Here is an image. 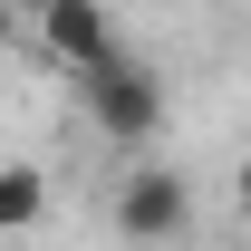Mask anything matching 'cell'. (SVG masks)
<instances>
[{
	"mask_svg": "<svg viewBox=\"0 0 251 251\" xmlns=\"http://www.w3.org/2000/svg\"><path fill=\"white\" fill-rule=\"evenodd\" d=\"M49 213V174L39 164H0V232H29Z\"/></svg>",
	"mask_w": 251,
	"mask_h": 251,
	"instance_id": "obj_4",
	"label": "cell"
},
{
	"mask_svg": "<svg viewBox=\"0 0 251 251\" xmlns=\"http://www.w3.org/2000/svg\"><path fill=\"white\" fill-rule=\"evenodd\" d=\"M39 39H49V58H68V68L116 58V29H106L97 0H39Z\"/></svg>",
	"mask_w": 251,
	"mask_h": 251,
	"instance_id": "obj_3",
	"label": "cell"
},
{
	"mask_svg": "<svg viewBox=\"0 0 251 251\" xmlns=\"http://www.w3.org/2000/svg\"><path fill=\"white\" fill-rule=\"evenodd\" d=\"M77 87H87V116L106 126L116 145H145V135L164 126V87L126 58V49H116V58H97V68H77Z\"/></svg>",
	"mask_w": 251,
	"mask_h": 251,
	"instance_id": "obj_1",
	"label": "cell"
},
{
	"mask_svg": "<svg viewBox=\"0 0 251 251\" xmlns=\"http://www.w3.org/2000/svg\"><path fill=\"white\" fill-rule=\"evenodd\" d=\"M242 203H251V174H242Z\"/></svg>",
	"mask_w": 251,
	"mask_h": 251,
	"instance_id": "obj_5",
	"label": "cell"
},
{
	"mask_svg": "<svg viewBox=\"0 0 251 251\" xmlns=\"http://www.w3.org/2000/svg\"><path fill=\"white\" fill-rule=\"evenodd\" d=\"M184 222H193V193L174 174H126V193H116V232L126 242H174Z\"/></svg>",
	"mask_w": 251,
	"mask_h": 251,
	"instance_id": "obj_2",
	"label": "cell"
}]
</instances>
